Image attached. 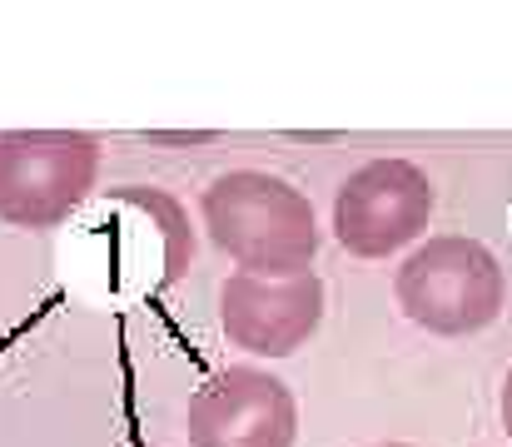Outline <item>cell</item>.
<instances>
[{"instance_id":"10","label":"cell","mask_w":512,"mask_h":447,"mask_svg":"<svg viewBox=\"0 0 512 447\" xmlns=\"http://www.w3.org/2000/svg\"><path fill=\"white\" fill-rule=\"evenodd\" d=\"M373 447H413V443H373Z\"/></svg>"},{"instance_id":"4","label":"cell","mask_w":512,"mask_h":447,"mask_svg":"<svg viewBox=\"0 0 512 447\" xmlns=\"http://www.w3.org/2000/svg\"><path fill=\"white\" fill-rule=\"evenodd\" d=\"M100 179V140L80 130L0 135V219L15 229H60Z\"/></svg>"},{"instance_id":"3","label":"cell","mask_w":512,"mask_h":447,"mask_svg":"<svg viewBox=\"0 0 512 447\" xmlns=\"http://www.w3.org/2000/svg\"><path fill=\"white\" fill-rule=\"evenodd\" d=\"M398 308L408 323H418L433 338H473L498 323L503 313V264L483 239L468 234H438L423 239L393 279Z\"/></svg>"},{"instance_id":"5","label":"cell","mask_w":512,"mask_h":447,"mask_svg":"<svg viewBox=\"0 0 512 447\" xmlns=\"http://www.w3.org/2000/svg\"><path fill=\"white\" fill-rule=\"evenodd\" d=\"M433 209V179L413 159H368L334 194V239L353 259H388L423 239Z\"/></svg>"},{"instance_id":"9","label":"cell","mask_w":512,"mask_h":447,"mask_svg":"<svg viewBox=\"0 0 512 447\" xmlns=\"http://www.w3.org/2000/svg\"><path fill=\"white\" fill-rule=\"evenodd\" d=\"M150 140H165V145H194V140H209V135H150Z\"/></svg>"},{"instance_id":"8","label":"cell","mask_w":512,"mask_h":447,"mask_svg":"<svg viewBox=\"0 0 512 447\" xmlns=\"http://www.w3.org/2000/svg\"><path fill=\"white\" fill-rule=\"evenodd\" d=\"M498 418H503V428H508V438H512V368H508V378H503V388H498Z\"/></svg>"},{"instance_id":"7","label":"cell","mask_w":512,"mask_h":447,"mask_svg":"<svg viewBox=\"0 0 512 447\" xmlns=\"http://www.w3.org/2000/svg\"><path fill=\"white\" fill-rule=\"evenodd\" d=\"M329 289L319 274L299 279H254L229 274L219 289V328L234 348L254 358H289L324 328Z\"/></svg>"},{"instance_id":"1","label":"cell","mask_w":512,"mask_h":447,"mask_svg":"<svg viewBox=\"0 0 512 447\" xmlns=\"http://www.w3.org/2000/svg\"><path fill=\"white\" fill-rule=\"evenodd\" d=\"M209 239L254 279H299L319 259V219L304 189L264 169H229L199 194Z\"/></svg>"},{"instance_id":"2","label":"cell","mask_w":512,"mask_h":447,"mask_svg":"<svg viewBox=\"0 0 512 447\" xmlns=\"http://www.w3.org/2000/svg\"><path fill=\"white\" fill-rule=\"evenodd\" d=\"M85 269L105 294H165L194 264V229L184 204L155 184H120L105 194L85 234Z\"/></svg>"},{"instance_id":"6","label":"cell","mask_w":512,"mask_h":447,"mask_svg":"<svg viewBox=\"0 0 512 447\" xmlns=\"http://www.w3.org/2000/svg\"><path fill=\"white\" fill-rule=\"evenodd\" d=\"M184 428L189 447H294L299 403L279 373L234 363L194 388Z\"/></svg>"}]
</instances>
